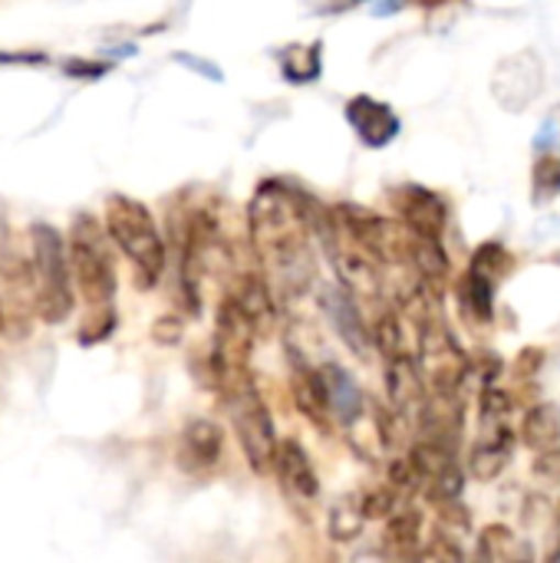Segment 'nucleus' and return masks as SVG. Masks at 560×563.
I'll return each instance as SVG.
<instances>
[{
  "label": "nucleus",
  "instance_id": "f257e3e1",
  "mask_svg": "<svg viewBox=\"0 0 560 563\" xmlns=\"http://www.w3.org/2000/svg\"><path fill=\"white\" fill-rule=\"evenodd\" d=\"M310 231L307 205L290 188L267 181L254 191L248 205L251 247L284 294H300L314 280Z\"/></svg>",
  "mask_w": 560,
  "mask_h": 563
},
{
  "label": "nucleus",
  "instance_id": "f03ea898",
  "mask_svg": "<svg viewBox=\"0 0 560 563\" xmlns=\"http://www.w3.org/2000/svg\"><path fill=\"white\" fill-rule=\"evenodd\" d=\"M30 287L33 310L46 323H63L73 310V267L69 247L53 224H30Z\"/></svg>",
  "mask_w": 560,
  "mask_h": 563
},
{
  "label": "nucleus",
  "instance_id": "7ed1b4c3",
  "mask_svg": "<svg viewBox=\"0 0 560 563\" xmlns=\"http://www.w3.org/2000/svg\"><path fill=\"white\" fill-rule=\"evenodd\" d=\"M106 231L112 244L129 257V264L139 274V287H155L165 267V244L155 228L152 211L129 198V195H109L106 198Z\"/></svg>",
  "mask_w": 560,
  "mask_h": 563
},
{
  "label": "nucleus",
  "instance_id": "20e7f679",
  "mask_svg": "<svg viewBox=\"0 0 560 563\" xmlns=\"http://www.w3.org/2000/svg\"><path fill=\"white\" fill-rule=\"evenodd\" d=\"M109 231L92 218V214H79L73 221L69 231V267H73V280L83 294V300L89 303V310H102L112 307L116 300V264H112V251H109Z\"/></svg>",
  "mask_w": 560,
  "mask_h": 563
},
{
  "label": "nucleus",
  "instance_id": "39448f33",
  "mask_svg": "<svg viewBox=\"0 0 560 563\" xmlns=\"http://www.w3.org/2000/svg\"><path fill=\"white\" fill-rule=\"evenodd\" d=\"M422 297V294H419ZM419 373L426 379L429 399H455L465 376H469V360L449 327L426 310V300H419Z\"/></svg>",
  "mask_w": 560,
  "mask_h": 563
},
{
  "label": "nucleus",
  "instance_id": "423d86ee",
  "mask_svg": "<svg viewBox=\"0 0 560 563\" xmlns=\"http://www.w3.org/2000/svg\"><path fill=\"white\" fill-rule=\"evenodd\" d=\"M221 399L228 402V412H231V426L238 432V442L244 449V459L251 465L254 475H267L274 472V459H277V435H274V419H271V409L264 406L257 386H254V376L238 383L234 389L221 393Z\"/></svg>",
  "mask_w": 560,
  "mask_h": 563
},
{
  "label": "nucleus",
  "instance_id": "0eeeda50",
  "mask_svg": "<svg viewBox=\"0 0 560 563\" xmlns=\"http://www.w3.org/2000/svg\"><path fill=\"white\" fill-rule=\"evenodd\" d=\"M409 462H413V468L419 475L422 492L432 501L459 498V492H462V468L455 462V445H446V442H436V439H422V442L413 445Z\"/></svg>",
  "mask_w": 560,
  "mask_h": 563
},
{
  "label": "nucleus",
  "instance_id": "6e6552de",
  "mask_svg": "<svg viewBox=\"0 0 560 563\" xmlns=\"http://www.w3.org/2000/svg\"><path fill=\"white\" fill-rule=\"evenodd\" d=\"M495 99L512 109V112H521L528 102L538 99L541 86H545V69H541V59L535 53H518L512 59H505L498 69H495Z\"/></svg>",
  "mask_w": 560,
  "mask_h": 563
},
{
  "label": "nucleus",
  "instance_id": "1a4fd4ad",
  "mask_svg": "<svg viewBox=\"0 0 560 563\" xmlns=\"http://www.w3.org/2000/svg\"><path fill=\"white\" fill-rule=\"evenodd\" d=\"M386 363V393H389V406L413 419V416H422L426 409V399H429V389H426V379L419 373V363L409 350H399V353H389L383 356Z\"/></svg>",
  "mask_w": 560,
  "mask_h": 563
},
{
  "label": "nucleus",
  "instance_id": "9d476101",
  "mask_svg": "<svg viewBox=\"0 0 560 563\" xmlns=\"http://www.w3.org/2000/svg\"><path fill=\"white\" fill-rule=\"evenodd\" d=\"M393 205L403 218V224L409 231H419V234H429V238H442L446 234V224H449V205L422 188V185H406L393 195Z\"/></svg>",
  "mask_w": 560,
  "mask_h": 563
},
{
  "label": "nucleus",
  "instance_id": "9b49d317",
  "mask_svg": "<svg viewBox=\"0 0 560 563\" xmlns=\"http://www.w3.org/2000/svg\"><path fill=\"white\" fill-rule=\"evenodd\" d=\"M274 472L284 485V492L290 495L294 505H314L320 495V478L314 472L310 455L304 452V445L297 439H284L277 445V459H274Z\"/></svg>",
  "mask_w": 560,
  "mask_h": 563
},
{
  "label": "nucleus",
  "instance_id": "f8f14e48",
  "mask_svg": "<svg viewBox=\"0 0 560 563\" xmlns=\"http://www.w3.org/2000/svg\"><path fill=\"white\" fill-rule=\"evenodd\" d=\"M221 449H224V432L211 419H191L182 429L175 459L188 475H205L221 462Z\"/></svg>",
  "mask_w": 560,
  "mask_h": 563
},
{
  "label": "nucleus",
  "instance_id": "ddd939ff",
  "mask_svg": "<svg viewBox=\"0 0 560 563\" xmlns=\"http://www.w3.org/2000/svg\"><path fill=\"white\" fill-rule=\"evenodd\" d=\"M347 122L353 125V132H356L370 148H383V145H389V142L399 135V115H396L386 102L370 99V96L350 99V106H347Z\"/></svg>",
  "mask_w": 560,
  "mask_h": 563
},
{
  "label": "nucleus",
  "instance_id": "4468645a",
  "mask_svg": "<svg viewBox=\"0 0 560 563\" xmlns=\"http://www.w3.org/2000/svg\"><path fill=\"white\" fill-rule=\"evenodd\" d=\"M224 297H231L248 313V320L254 323L257 336H267L277 327V307H274L271 287H267V280L261 274H254V271L238 274Z\"/></svg>",
  "mask_w": 560,
  "mask_h": 563
},
{
  "label": "nucleus",
  "instance_id": "2eb2a0df",
  "mask_svg": "<svg viewBox=\"0 0 560 563\" xmlns=\"http://www.w3.org/2000/svg\"><path fill=\"white\" fill-rule=\"evenodd\" d=\"M290 393H294V402L297 409L317 426V429H330L333 426V406H330V393H327V383H323V373L307 366V363H294V373H290Z\"/></svg>",
  "mask_w": 560,
  "mask_h": 563
},
{
  "label": "nucleus",
  "instance_id": "dca6fc26",
  "mask_svg": "<svg viewBox=\"0 0 560 563\" xmlns=\"http://www.w3.org/2000/svg\"><path fill=\"white\" fill-rule=\"evenodd\" d=\"M512 462V432L505 422H485V435L472 445L469 472L479 482H495Z\"/></svg>",
  "mask_w": 560,
  "mask_h": 563
},
{
  "label": "nucleus",
  "instance_id": "f3484780",
  "mask_svg": "<svg viewBox=\"0 0 560 563\" xmlns=\"http://www.w3.org/2000/svg\"><path fill=\"white\" fill-rule=\"evenodd\" d=\"M422 515L416 508H396L386 518V531H383V544L396 554V558H419L422 551Z\"/></svg>",
  "mask_w": 560,
  "mask_h": 563
},
{
  "label": "nucleus",
  "instance_id": "a211bd4d",
  "mask_svg": "<svg viewBox=\"0 0 560 563\" xmlns=\"http://www.w3.org/2000/svg\"><path fill=\"white\" fill-rule=\"evenodd\" d=\"M323 383H327V393H330V406H333V412L343 419V422H350L356 412H363L366 409V396H363V389L353 383V376L343 369V366H337V363H327L323 369Z\"/></svg>",
  "mask_w": 560,
  "mask_h": 563
},
{
  "label": "nucleus",
  "instance_id": "6ab92c4d",
  "mask_svg": "<svg viewBox=\"0 0 560 563\" xmlns=\"http://www.w3.org/2000/svg\"><path fill=\"white\" fill-rule=\"evenodd\" d=\"M521 442L535 452L560 445V406L554 402L535 406L521 422Z\"/></svg>",
  "mask_w": 560,
  "mask_h": 563
},
{
  "label": "nucleus",
  "instance_id": "aec40b11",
  "mask_svg": "<svg viewBox=\"0 0 560 563\" xmlns=\"http://www.w3.org/2000/svg\"><path fill=\"white\" fill-rule=\"evenodd\" d=\"M363 528H366V515H363V505H360L356 495L340 498V501L330 508V515H327V534H330V541H337V544L356 541V538L363 534Z\"/></svg>",
  "mask_w": 560,
  "mask_h": 563
},
{
  "label": "nucleus",
  "instance_id": "412c9836",
  "mask_svg": "<svg viewBox=\"0 0 560 563\" xmlns=\"http://www.w3.org/2000/svg\"><path fill=\"white\" fill-rule=\"evenodd\" d=\"M479 554L485 561H528L531 548L521 544V538L505 525H488L479 538Z\"/></svg>",
  "mask_w": 560,
  "mask_h": 563
},
{
  "label": "nucleus",
  "instance_id": "4be33fe9",
  "mask_svg": "<svg viewBox=\"0 0 560 563\" xmlns=\"http://www.w3.org/2000/svg\"><path fill=\"white\" fill-rule=\"evenodd\" d=\"M320 56L323 46L320 43H307V46H287L281 56V69L290 82H310L320 76Z\"/></svg>",
  "mask_w": 560,
  "mask_h": 563
},
{
  "label": "nucleus",
  "instance_id": "5701e85b",
  "mask_svg": "<svg viewBox=\"0 0 560 563\" xmlns=\"http://www.w3.org/2000/svg\"><path fill=\"white\" fill-rule=\"evenodd\" d=\"M330 300H333V303H330V313H333V320L340 323L343 340H350V346H353L360 356H366V350H370V330L363 327L356 307L347 303V297H330Z\"/></svg>",
  "mask_w": 560,
  "mask_h": 563
},
{
  "label": "nucleus",
  "instance_id": "b1692460",
  "mask_svg": "<svg viewBox=\"0 0 560 563\" xmlns=\"http://www.w3.org/2000/svg\"><path fill=\"white\" fill-rule=\"evenodd\" d=\"M469 274L485 277V280H492V284L498 287V284L512 274V254H508L502 244H482V247H479V254L472 257Z\"/></svg>",
  "mask_w": 560,
  "mask_h": 563
},
{
  "label": "nucleus",
  "instance_id": "393cba45",
  "mask_svg": "<svg viewBox=\"0 0 560 563\" xmlns=\"http://www.w3.org/2000/svg\"><path fill=\"white\" fill-rule=\"evenodd\" d=\"M116 323H119V317H116V310H112V307L89 310V317H86V320H83V327H79V343H83V346L102 343L106 336H112Z\"/></svg>",
  "mask_w": 560,
  "mask_h": 563
},
{
  "label": "nucleus",
  "instance_id": "a878e982",
  "mask_svg": "<svg viewBox=\"0 0 560 563\" xmlns=\"http://www.w3.org/2000/svg\"><path fill=\"white\" fill-rule=\"evenodd\" d=\"M535 191L541 201L554 198L560 191V155H541L535 165Z\"/></svg>",
  "mask_w": 560,
  "mask_h": 563
},
{
  "label": "nucleus",
  "instance_id": "bb28decb",
  "mask_svg": "<svg viewBox=\"0 0 560 563\" xmlns=\"http://www.w3.org/2000/svg\"><path fill=\"white\" fill-rule=\"evenodd\" d=\"M512 412V396L505 389H485L482 396V419L485 422H505Z\"/></svg>",
  "mask_w": 560,
  "mask_h": 563
},
{
  "label": "nucleus",
  "instance_id": "cd10ccee",
  "mask_svg": "<svg viewBox=\"0 0 560 563\" xmlns=\"http://www.w3.org/2000/svg\"><path fill=\"white\" fill-rule=\"evenodd\" d=\"M535 478H541L545 485H560V445L554 449H541L535 455V465H531Z\"/></svg>",
  "mask_w": 560,
  "mask_h": 563
},
{
  "label": "nucleus",
  "instance_id": "c85d7f7f",
  "mask_svg": "<svg viewBox=\"0 0 560 563\" xmlns=\"http://www.w3.org/2000/svg\"><path fill=\"white\" fill-rule=\"evenodd\" d=\"M535 145H538V152L560 155V109H554V112L545 119V125H541V132H538Z\"/></svg>",
  "mask_w": 560,
  "mask_h": 563
},
{
  "label": "nucleus",
  "instance_id": "c756f323",
  "mask_svg": "<svg viewBox=\"0 0 560 563\" xmlns=\"http://www.w3.org/2000/svg\"><path fill=\"white\" fill-rule=\"evenodd\" d=\"M152 333H155V340H158V343H175V340L182 336V327H178V320H175V317H162V320L155 323V330H152Z\"/></svg>",
  "mask_w": 560,
  "mask_h": 563
},
{
  "label": "nucleus",
  "instance_id": "7c9ffc66",
  "mask_svg": "<svg viewBox=\"0 0 560 563\" xmlns=\"http://www.w3.org/2000/svg\"><path fill=\"white\" fill-rule=\"evenodd\" d=\"M20 66V63H26V66H40V63H46V56L43 53H0V66Z\"/></svg>",
  "mask_w": 560,
  "mask_h": 563
},
{
  "label": "nucleus",
  "instance_id": "2f4dec72",
  "mask_svg": "<svg viewBox=\"0 0 560 563\" xmlns=\"http://www.w3.org/2000/svg\"><path fill=\"white\" fill-rule=\"evenodd\" d=\"M83 59H69L63 69L69 73V76H99V73H106L109 69V63H102V66H79Z\"/></svg>",
  "mask_w": 560,
  "mask_h": 563
},
{
  "label": "nucleus",
  "instance_id": "473e14b6",
  "mask_svg": "<svg viewBox=\"0 0 560 563\" xmlns=\"http://www.w3.org/2000/svg\"><path fill=\"white\" fill-rule=\"evenodd\" d=\"M175 59H182L185 66H191V69H201L208 79H221V73L218 69H211V66H201L205 59H198V56H188V53H175Z\"/></svg>",
  "mask_w": 560,
  "mask_h": 563
},
{
  "label": "nucleus",
  "instance_id": "72a5a7b5",
  "mask_svg": "<svg viewBox=\"0 0 560 563\" xmlns=\"http://www.w3.org/2000/svg\"><path fill=\"white\" fill-rule=\"evenodd\" d=\"M426 7H439V3H446V0H422Z\"/></svg>",
  "mask_w": 560,
  "mask_h": 563
},
{
  "label": "nucleus",
  "instance_id": "f704fd0d",
  "mask_svg": "<svg viewBox=\"0 0 560 563\" xmlns=\"http://www.w3.org/2000/svg\"><path fill=\"white\" fill-rule=\"evenodd\" d=\"M0 330H3V300H0Z\"/></svg>",
  "mask_w": 560,
  "mask_h": 563
}]
</instances>
